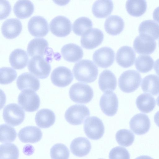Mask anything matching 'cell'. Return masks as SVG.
Instances as JSON below:
<instances>
[{
	"instance_id": "6da1fadb",
	"label": "cell",
	"mask_w": 159,
	"mask_h": 159,
	"mask_svg": "<svg viewBox=\"0 0 159 159\" xmlns=\"http://www.w3.org/2000/svg\"><path fill=\"white\" fill-rule=\"evenodd\" d=\"M73 72L75 79L78 81L90 83L96 79L98 70L97 67L92 61L84 59L75 64Z\"/></svg>"
},
{
	"instance_id": "7a4b0ae2",
	"label": "cell",
	"mask_w": 159,
	"mask_h": 159,
	"mask_svg": "<svg viewBox=\"0 0 159 159\" xmlns=\"http://www.w3.org/2000/svg\"><path fill=\"white\" fill-rule=\"evenodd\" d=\"M141 77L138 71L129 70L124 72L118 79V85L120 90L125 93L133 92L139 88Z\"/></svg>"
},
{
	"instance_id": "3957f363",
	"label": "cell",
	"mask_w": 159,
	"mask_h": 159,
	"mask_svg": "<svg viewBox=\"0 0 159 159\" xmlns=\"http://www.w3.org/2000/svg\"><path fill=\"white\" fill-rule=\"evenodd\" d=\"M70 99L78 103H87L92 99L93 92L89 85L81 83L73 84L69 91Z\"/></svg>"
},
{
	"instance_id": "277c9868",
	"label": "cell",
	"mask_w": 159,
	"mask_h": 159,
	"mask_svg": "<svg viewBox=\"0 0 159 159\" xmlns=\"http://www.w3.org/2000/svg\"><path fill=\"white\" fill-rule=\"evenodd\" d=\"M28 67L32 74L40 79L47 78L51 70L49 62L43 57L39 56L33 57L30 60Z\"/></svg>"
},
{
	"instance_id": "5b68a950",
	"label": "cell",
	"mask_w": 159,
	"mask_h": 159,
	"mask_svg": "<svg viewBox=\"0 0 159 159\" xmlns=\"http://www.w3.org/2000/svg\"><path fill=\"white\" fill-rule=\"evenodd\" d=\"M90 115L89 110L85 105L75 104L66 110L65 117L66 121L73 125L81 124Z\"/></svg>"
},
{
	"instance_id": "8992f818",
	"label": "cell",
	"mask_w": 159,
	"mask_h": 159,
	"mask_svg": "<svg viewBox=\"0 0 159 159\" xmlns=\"http://www.w3.org/2000/svg\"><path fill=\"white\" fill-rule=\"evenodd\" d=\"M25 113L22 108L17 104H9L4 108L3 117L7 124L15 126L20 124L24 121Z\"/></svg>"
},
{
	"instance_id": "52a82bcc",
	"label": "cell",
	"mask_w": 159,
	"mask_h": 159,
	"mask_svg": "<svg viewBox=\"0 0 159 159\" xmlns=\"http://www.w3.org/2000/svg\"><path fill=\"white\" fill-rule=\"evenodd\" d=\"M84 129L88 137L94 140L101 138L105 131L104 126L102 120L95 116L90 117L85 120Z\"/></svg>"
},
{
	"instance_id": "ba28073f",
	"label": "cell",
	"mask_w": 159,
	"mask_h": 159,
	"mask_svg": "<svg viewBox=\"0 0 159 159\" xmlns=\"http://www.w3.org/2000/svg\"><path fill=\"white\" fill-rule=\"evenodd\" d=\"M18 103L26 111L33 112L39 108L40 100L38 94L30 89L23 90L18 97Z\"/></svg>"
},
{
	"instance_id": "9c48e42d",
	"label": "cell",
	"mask_w": 159,
	"mask_h": 159,
	"mask_svg": "<svg viewBox=\"0 0 159 159\" xmlns=\"http://www.w3.org/2000/svg\"><path fill=\"white\" fill-rule=\"evenodd\" d=\"M49 27L53 34L58 37H64L70 33L72 24L70 20L66 17L58 16L51 20Z\"/></svg>"
},
{
	"instance_id": "30bf717a",
	"label": "cell",
	"mask_w": 159,
	"mask_h": 159,
	"mask_svg": "<svg viewBox=\"0 0 159 159\" xmlns=\"http://www.w3.org/2000/svg\"><path fill=\"white\" fill-rule=\"evenodd\" d=\"M99 104L101 110L107 116H112L117 111L118 99L113 92L108 91L104 93L101 97Z\"/></svg>"
},
{
	"instance_id": "8fae6325",
	"label": "cell",
	"mask_w": 159,
	"mask_h": 159,
	"mask_svg": "<svg viewBox=\"0 0 159 159\" xmlns=\"http://www.w3.org/2000/svg\"><path fill=\"white\" fill-rule=\"evenodd\" d=\"M156 42L150 36L140 34L134 40L133 47L135 51L140 54H149L155 50Z\"/></svg>"
},
{
	"instance_id": "7c38bea8",
	"label": "cell",
	"mask_w": 159,
	"mask_h": 159,
	"mask_svg": "<svg viewBox=\"0 0 159 159\" xmlns=\"http://www.w3.org/2000/svg\"><path fill=\"white\" fill-rule=\"evenodd\" d=\"M53 84L59 87H64L70 84L73 79L71 71L64 66L55 68L52 71L51 76Z\"/></svg>"
},
{
	"instance_id": "4fadbf2b",
	"label": "cell",
	"mask_w": 159,
	"mask_h": 159,
	"mask_svg": "<svg viewBox=\"0 0 159 159\" xmlns=\"http://www.w3.org/2000/svg\"><path fill=\"white\" fill-rule=\"evenodd\" d=\"M30 34L35 37H43L49 32L48 23L46 20L41 16H36L29 20L28 24Z\"/></svg>"
},
{
	"instance_id": "5bb4252c",
	"label": "cell",
	"mask_w": 159,
	"mask_h": 159,
	"mask_svg": "<svg viewBox=\"0 0 159 159\" xmlns=\"http://www.w3.org/2000/svg\"><path fill=\"white\" fill-rule=\"evenodd\" d=\"M103 38V34L101 30L96 28H92L82 36L80 43L84 48L92 49L99 46Z\"/></svg>"
},
{
	"instance_id": "9a60e30c",
	"label": "cell",
	"mask_w": 159,
	"mask_h": 159,
	"mask_svg": "<svg viewBox=\"0 0 159 159\" xmlns=\"http://www.w3.org/2000/svg\"><path fill=\"white\" fill-rule=\"evenodd\" d=\"M115 55V52L112 48L104 47L94 52L93 59L98 66L102 68H107L111 66L113 63Z\"/></svg>"
},
{
	"instance_id": "2e32d148",
	"label": "cell",
	"mask_w": 159,
	"mask_h": 159,
	"mask_svg": "<svg viewBox=\"0 0 159 159\" xmlns=\"http://www.w3.org/2000/svg\"><path fill=\"white\" fill-rule=\"evenodd\" d=\"M150 126V121L148 117L142 113L135 115L129 122L130 129L137 135L146 134L149 130Z\"/></svg>"
},
{
	"instance_id": "e0dca14e",
	"label": "cell",
	"mask_w": 159,
	"mask_h": 159,
	"mask_svg": "<svg viewBox=\"0 0 159 159\" xmlns=\"http://www.w3.org/2000/svg\"><path fill=\"white\" fill-rule=\"evenodd\" d=\"M136 57V54L130 47L125 46L120 47L116 55V61L121 66L127 68L132 66Z\"/></svg>"
},
{
	"instance_id": "ac0fdd59",
	"label": "cell",
	"mask_w": 159,
	"mask_h": 159,
	"mask_svg": "<svg viewBox=\"0 0 159 159\" xmlns=\"http://www.w3.org/2000/svg\"><path fill=\"white\" fill-rule=\"evenodd\" d=\"M22 30L21 21L16 18L6 20L3 23L1 31L3 36L7 39H13L18 36Z\"/></svg>"
},
{
	"instance_id": "d6986e66",
	"label": "cell",
	"mask_w": 159,
	"mask_h": 159,
	"mask_svg": "<svg viewBox=\"0 0 159 159\" xmlns=\"http://www.w3.org/2000/svg\"><path fill=\"white\" fill-rule=\"evenodd\" d=\"M18 136L20 140L24 143H34L40 140L42 136L41 130L33 126H28L21 129Z\"/></svg>"
},
{
	"instance_id": "ffe728a7",
	"label": "cell",
	"mask_w": 159,
	"mask_h": 159,
	"mask_svg": "<svg viewBox=\"0 0 159 159\" xmlns=\"http://www.w3.org/2000/svg\"><path fill=\"white\" fill-rule=\"evenodd\" d=\"M16 85L18 89L21 91L30 89L36 91L40 87L38 79L28 72L23 73L18 77Z\"/></svg>"
},
{
	"instance_id": "44dd1931",
	"label": "cell",
	"mask_w": 159,
	"mask_h": 159,
	"mask_svg": "<svg viewBox=\"0 0 159 159\" xmlns=\"http://www.w3.org/2000/svg\"><path fill=\"white\" fill-rule=\"evenodd\" d=\"M61 55L64 59L67 61L75 62L81 59L83 56L82 48L73 43L64 45L61 50Z\"/></svg>"
},
{
	"instance_id": "7402d4cb",
	"label": "cell",
	"mask_w": 159,
	"mask_h": 159,
	"mask_svg": "<svg viewBox=\"0 0 159 159\" xmlns=\"http://www.w3.org/2000/svg\"><path fill=\"white\" fill-rule=\"evenodd\" d=\"M71 152L75 156L83 157L88 154L91 149V144L86 138L79 137L72 141L70 146Z\"/></svg>"
},
{
	"instance_id": "603a6c76",
	"label": "cell",
	"mask_w": 159,
	"mask_h": 159,
	"mask_svg": "<svg viewBox=\"0 0 159 159\" xmlns=\"http://www.w3.org/2000/svg\"><path fill=\"white\" fill-rule=\"evenodd\" d=\"M48 47L47 41L43 38H36L31 40L27 47V52L29 56L43 57Z\"/></svg>"
},
{
	"instance_id": "cb8c5ba5",
	"label": "cell",
	"mask_w": 159,
	"mask_h": 159,
	"mask_svg": "<svg viewBox=\"0 0 159 159\" xmlns=\"http://www.w3.org/2000/svg\"><path fill=\"white\" fill-rule=\"evenodd\" d=\"M100 89L103 92L114 91L117 85V80L114 74L110 70H104L100 74L98 79Z\"/></svg>"
},
{
	"instance_id": "d4e9b609",
	"label": "cell",
	"mask_w": 159,
	"mask_h": 159,
	"mask_svg": "<svg viewBox=\"0 0 159 159\" xmlns=\"http://www.w3.org/2000/svg\"><path fill=\"white\" fill-rule=\"evenodd\" d=\"M124 25V20L121 17L117 15H111L106 19L104 26L107 33L115 35L122 31Z\"/></svg>"
},
{
	"instance_id": "484cf974",
	"label": "cell",
	"mask_w": 159,
	"mask_h": 159,
	"mask_svg": "<svg viewBox=\"0 0 159 159\" xmlns=\"http://www.w3.org/2000/svg\"><path fill=\"white\" fill-rule=\"evenodd\" d=\"M56 119L54 113L48 109H43L36 114L35 121L37 125L42 128H48L55 123Z\"/></svg>"
},
{
	"instance_id": "4316f807",
	"label": "cell",
	"mask_w": 159,
	"mask_h": 159,
	"mask_svg": "<svg viewBox=\"0 0 159 159\" xmlns=\"http://www.w3.org/2000/svg\"><path fill=\"white\" fill-rule=\"evenodd\" d=\"M113 8V4L111 0H97L93 4L92 11L96 17L105 18L111 14Z\"/></svg>"
},
{
	"instance_id": "83f0119b",
	"label": "cell",
	"mask_w": 159,
	"mask_h": 159,
	"mask_svg": "<svg viewBox=\"0 0 159 159\" xmlns=\"http://www.w3.org/2000/svg\"><path fill=\"white\" fill-rule=\"evenodd\" d=\"M9 60L10 64L13 68L20 70L23 69L26 66L29 58L25 51L17 48L11 53Z\"/></svg>"
},
{
	"instance_id": "f1b7e54d",
	"label": "cell",
	"mask_w": 159,
	"mask_h": 159,
	"mask_svg": "<svg viewBox=\"0 0 159 159\" xmlns=\"http://www.w3.org/2000/svg\"><path fill=\"white\" fill-rule=\"evenodd\" d=\"M13 11L16 16L20 19L30 16L34 11L33 3L29 0H19L14 5Z\"/></svg>"
},
{
	"instance_id": "f546056e",
	"label": "cell",
	"mask_w": 159,
	"mask_h": 159,
	"mask_svg": "<svg viewBox=\"0 0 159 159\" xmlns=\"http://www.w3.org/2000/svg\"><path fill=\"white\" fill-rule=\"evenodd\" d=\"M144 92L152 95L159 94V77L155 75H149L144 78L141 84Z\"/></svg>"
},
{
	"instance_id": "4dcf8cb0",
	"label": "cell",
	"mask_w": 159,
	"mask_h": 159,
	"mask_svg": "<svg viewBox=\"0 0 159 159\" xmlns=\"http://www.w3.org/2000/svg\"><path fill=\"white\" fill-rule=\"evenodd\" d=\"M136 104L139 111L148 113L153 110L156 103L155 99L152 95L147 93H143L137 98Z\"/></svg>"
},
{
	"instance_id": "1f68e13d",
	"label": "cell",
	"mask_w": 159,
	"mask_h": 159,
	"mask_svg": "<svg viewBox=\"0 0 159 159\" xmlns=\"http://www.w3.org/2000/svg\"><path fill=\"white\" fill-rule=\"evenodd\" d=\"M139 33L150 36L154 39L159 38V24L152 20L143 21L139 28Z\"/></svg>"
},
{
	"instance_id": "d6a6232c",
	"label": "cell",
	"mask_w": 159,
	"mask_h": 159,
	"mask_svg": "<svg viewBox=\"0 0 159 159\" xmlns=\"http://www.w3.org/2000/svg\"><path fill=\"white\" fill-rule=\"evenodd\" d=\"M145 0H128L125 7L128 12L134 16H139L143 15L147 9Z\"/></svg>"
},
{
	"instance_id": "836d02e7",
	"label": "cell",
	"mask_w": 159,
	"mask_h": 159,
	"mask_svg": "<svg viewBox=\"0 0 159 159\" xmlns=\"http://www.w3.org/2000/svg\"><path fill=\"white\" fill-rule=\"evenodd\" d=\"M93 23L91 20L86 17H81L74 22L72 29L73 32L78 35H82L91 29Z\"/></svg>"
},
{
	"instance_id": "e575fe53",
	"label": "cell",
	"mask_w": 159,
	"mask_h": 159,
	"mask_svg": "<svg viewBox=\"0 0 159 159\" xmlns=\"http://www.w3.org/2000/svg\"><path fill=\"white\" fill-rule=\"evenodd\" d=\"M154 61L149 55H140L136 59L135 66L139 72L146 73L153 68Z\"/></svg>"
},
{
	"instance_id": "d590c367",
	"label": "cell",
	"mask_w": 159,
	"mask_h": 159,
	"mask_svg": "<svg viewBox=\"0 0 159 159\" xmlns=\"http://www.w3.org/2000/svg\"><path fill=\"white\" fill-rule=\"evenodd\" d=\"M0 159H18L19 151L16 145L12 143L2 144L0 146Z\"/></svg>"
},
{
	"instance_id": "8d00e7d4",
	"label": "cell",
	"mask_w": 159,
	"mask_h": 159,
	"mask_svg": "<svg viewBox=\"0 0 159 159\" xmlns=\"http://www.w3.org/2000/svg\"><path fill=\"white\" fill-rule=\"evenodd\" d=\"M116 140L120 145L127 147L133 143L134 136L130 130L125 129L118 130L116 134Z\"/></svg>"
},
{
	"instance_id": "74e56055",
	"label": "cell",
	"mask_w": 159,
	"mask_h": 159,
	"mask_svg": "<svg viewBox=\"0 0 159 159\" xmlns=\"http://www.w3.org/2000/svg\"><path fill=\"white\" fill-rule=\"evenodd\" d=\"M52 159H68L70 152L67 147L62 143L53 145L50 149Z\"/></svg>"
},
{
	"instance_id": "f35d334b",
	"label": "cell",
	"mask_w": 159,
	"mask_h": 159,
	"mask_svg": "<svg viewBox=\"0 0 159 159\" xmlns=\"http://www.w3.org/2000/svg\"><path fill=\"white\" fill-rule=\"evenodd\" d=\"M16 134V131L14 128L6 124L1 125V142H12L15 140Z\"/></svg>"
},
{
	"instance_id": "ab89813d",
	"label": "cell",
	"mask_w": 159,
	"mask_h": 159,
	"mask_svg": "<svg viewBox=\"0 0 159 159\" xmlns=\"http://www.w3.org/2000/svg\"><path fill=\"white\" fill-rule=\"evenodd\" d=\"M0 84H7L12 83L16 78L17 73L11 67H3L0 68Z\"/></svg>"
},
{
	"instance_id": "60d3db41",
	"label": "cell",
	"mask_w": 159,
	"mask_h": 159,
	"mask_svg": "<svg viewBox=\"0 0 159 159\" xmlns=\"http://www.w3.org/2000/svg\"><path fill=\"white\" fill-rule=\"evenodd\" d=\"M130 154L125 148L117 146L110 151L109 155V159H130Z\"/></svg>"
},
{
	"instance_id": "b9f144b4",
	"label": "cell",
	"mask_w": 159,
	"mask_h": 159,
	"mask_svg": "<svg viewBox=\"0 0 159 159\" xmlns=\"http://www.w3.org/2000/svg\"><path fill=\"white\" fill-rule=\"evenodd\" d=\"M11 11V7L9 2L6 0L0 1V20L6 18Z\"/></svg>"
},
{
	"instance_id": "7bdbcfd3",
	"label": "cell",
	"mask_w": 159,
	"mask_h": 159,
	"mask_svg": "<svg viewBox=\"0 0 159 159\" xmlns=\"http://www.w3.org/2000/svg\"><path fill=\"white\" fill-rule=\"evenodd\" d=\"M153 17L154 20L159 23V7L156 8L153 11Z\"/></svg>"
},
{
	"instance_id": "ee69618b",
	"label": "cell",
	"mask_w": 159,
	"mask_h": 159,
	"mask_svg": "<svg viewBox=\"0 0 159 159\" xmlns=\"http://www.w3.org/2000/svg\"><path fill=\"white\" fill-rule=\"evenodd\" d=\"M154 69L156 73L159 76V58L157 60L155 61Z\"/></svg>"
},
{
	"instance_id": "f6af8a7d",
	"label": "cell",
	"mask_w": 159,
	"mask_h": 159,
	"mask_svg": "<svg viewBox=\"0 0 159 159\" xmlns=\"http://www.w3.org/2000/svg\"><path fill=\"white\" fill-rule=\"evenodd\" d=\"M154 119L155 124L159 127V111L156 113Z\"/></svg>"
},
{
	"instance_id": "bcb514c9",
	"label": "cell",
	"mask_w": 159,
	"mask_h": 159,
	"mask_svg": "<svg viewBox=\"0 0 159 159\" xmlns=\"http://www.w3.org/2000/svg\"><path fill=\"white\" fill-rule=\"evenodd\" d=\"M135 159H153L150 157L147 156L143 155L139 156Z\"/></svg>"
},
{
	"instance_id": "7dc6e473",
	"label": "cell",
	"mask_w": 159,
	"mask_h": 159,
	"mask_svg": "<svg viewBox=\"0 0 159 159\" xmlns=\"http://www.w3.org/2000/svg\"><path fill=\"white\" fill-rule=\"evenodd\" d=\"M156 102L157 105L159 107V95L156 99Z\"/></svg>"
},
{
	"instance_id": "c3c4849f",
	"label": "cell",
	"mask_w": 159,
	"mask_h": 159,
	"mask_svg": "<svg viewBox=\"0 0 159 159\" xmlns=\"http://www.w3.org/2000/svg\"><path fill=\"white\" fill-rule=\"evenodd\" d=\"M104 159L100 158V159Z\"/></svg>"
},
{
	"instance_id": "681fc988",
	"label": "cell",
	"mask_w": 159,
	"mask_h": 159,
	"mask_svg": "<svg viewBox=\"0 0 159 159\" xmlns=\"http://www.w3.org/2000/svg\"></svg>"
}]
</instances>
